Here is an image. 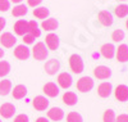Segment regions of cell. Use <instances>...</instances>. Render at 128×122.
Masks as SVG:
<instances>
[{"label":"cell","instance_id":"obj_22","mask_svg":"<svg viewBox=\"0 0 128 122\" xmlns=\"http://www.w3.org/2000/svg\"><path fill=\"white\" fill-rule=\"evenodd\" d=\"M27 94V89L24 85H17L14 89H13V96L14 99H22L24 98Z\"/></svg>","mask_w":128,"mask_h":122},{"label":"cell","instance_id":"obj_30","mask_svg":"<svg viewBox=\"0 0 128 122\" xmlns=\"http://www.w3.org/2000/svg\"><path fill=\"white\" fill-rule=\"evenodd\" d=\"M104 122H115V114L113 109H108L104 113Z\"/></svg>","mask_w":128,"mask_h":122},{"label":"cell","instance_id":"obj_26","mask_svg":"<svg viewBox=\"0 0 128 122\" xmlns=\"http://www.w3.org/2000/svg\"><path fill=\"white\" fill-rule=\"evenodd\" d=\"M34 16L36 18L44 19V18H46L49 16V9L48 8H44V7H42V8H37V9L34 10Z\"/></svg>","mask_w":128,"mask_h":122},{"label":"cell","instance_id":"obj_1","mask_svg":"<svg viewBox=\"0 0 128 122\" xmlns=\"http://www.w3.org/2000/svg\"><path fill=\"white\" fill-rule=\"evenodd\" d=\"M32 54H34L35 59H37V60H44V59H46L49 51H48V49H46V46H45L44 42H37L36 45L34 46V49H32Z\"/></svg>","mask_w":128,"mask_h":122},{"label":"cell","instance_id":"obj_16","mask_svg":"<svg viewBox=\"0 0 128 122\" xmlns=\"http://www.w3.org/2000/svg\"><path fill=\"white\" fill-rule=\"evenodd\" d=\"M45 40H46V45L49 46V49H51V50L58 49V46H59V37L55 34H49Z\"/></svg>","mask_w":128,"mask_h":122},{"label":"cell","instance_id":"obj_11","mask_svg":"<svg viewBox=\"0 0 128 122\" xmlns=\"http://www.w3.org/2000/svg\"><path fill=\"white\" fill-rule=\"evenodd\" d=\"M14 55H16V58H18L20 60H24L30 57V49L26 45H18L14 50Z\"/></svg>","mask_w":128,"mask_h":122},{"label":"cell","instance_id":"obj_15","mask_svg":"<svg viewBox=\"0 0 128 122\" xmlns=\"http://www.w3.org/2000/svg\"><path fill=\"white\" fill-rule=\"evenodd\" d=\"M34 107L37 110H45L49 107V100L45 96H36L34 99Z\"/></svg>","mask_w":128,"mask_h":122},{"label":"cell","instance_id":"obj_25","mask_svg":"<svg viewBox=\"0 0 128 122\" xmlns=\"http://www.w3.org/2000/svg\"><path fill=\"white\" fill-rule=\"evenodd\" d=\"M28 32H30V35H32L34 37H40L41 31L38 30V25L36 23L35 21L28 22Z\"/></svg>","mask_w":128,"mask_h":122},{"label":"cell","instance_id":"obj_18","mask_svg":"<svg viewBox=\"0 0 128 122\" xmlns=\"http://www.w3.org/2000/svg\"><path fill=\"white\" fill-rule=\"evenodd\" d=\"M116 58H118V60L122 62V63L128 60V45L122 44V45L118 48V51H116Z\"/></svg>","mask_w":128,"mask_h":122},{"label":"cell","instance_id":"obj_24","mask_svg":"<svg viewBox=\"0 0 128 122\" xmlns=\"http://www.w3.org/2000/svg\"><path fill=\"white\" fill-rule=\"evenodd\" d=\"M27 12H28L27 7H26V5H23V4H19V5H17V7H14V8H13L12 14H13L14 17H23V16H26V14H27Z\"/></svg>","mask_w":128,"mask_h":122},{"label":"cell","instance_id":"obj_10","mask_svg":"<svg viewBox=\"0 0 128 122\" xmlns=\"http://www.w3.org/2000/svg\"><path fill=\"white\" fill-rule=\"evenodd\" d=\"M58 84H59V86L63 87V89L70 87V85H72V76H70L69 73H67V72L60 73L59 77H58Z\"/></svg>","mask_w":128,"mask_h":122},{"label":"cell","instance_id":"obj_12","mask_svg":"<svg viewBox=\"0 0 128 122\" xmlns=\"http://www.w3.org/2000/svg\"><path fill=\"white\" fill-rule=\"evenodd\" d=\"M44 93H45L48 96H50V98H55V96H58V94H59V87H58L56 84H54V82H48V84L44 86Z\"/></svg>","mask_w":128,"mask_h":122},{"label":"cell","instance_id":"obj_42","mask_svg":"<svg viewBox=\"0 0 128 122\" xmlns=\"http://www.w3.org/2000/svg\"><path fill=\"white\" fill-rule=\"evenodd\" d=\"M0 122H2V121H0Z\"/></svg>","mask_w":128,"mask_h":122},{"label":"cell","instance_id":"obj_37","mask_svg":"<svg viewBox=\"0 0 128 122\" xmlns=\"http://www.w3.org/2000/svg\"><path fill=\"white\" fill-rule=\"evenodd\" d=\"M5 25H6V22H5V18L0 17V31H3V30H4Z\"/></svg>","mask_w":128,"mask_h":122},{"label":"cell","instance_id":"obj_29","mask_svg":"<svg viewBox=\"0 0 128 122\" xmlns=\"http://www.w3.org/2000/svg\"><path fill=\"white\" fill-rule=\"evenodd\" d=\"M67 121L68 122H82V116L77 112H70L67 116Z\"/></svg>","mask_w":128,"mask_h":122},{"label":"cell","instance_id":"obj_32","mask_svg":"<svg viewBox=\"0 0 128 122\" xmlns=\"http://www.w3.org/2000/svg\"><path fill=\"white\" fill-rule=\"evenodd\" d=\"M10 8L9 0H0V12H6Z\"/></svg>","mask_w":128,"mask_h":122},{"label":"cell","instance_id":"obj_35","mask_svg":"<svg viewBox=\"0 0 128 122\" xmlns=\"http://www.w3.org/2000/svg\"><path fill=\"white\" fill-rule=\"evenodd\" d=\"M115 122H128V114H120L115 118Z\"/></svg>","mask_w":128,"mask_h":122},{"label":"cell","instance_id":"obj_8","mask_svg":"<svg viewBox=\"0 0 128 122\" xmlns=\"http://www.w3.org/2000/svg\"><path fill=\"white\" fill-rule=\"evenodd\" d=\"M59 68H60V62L56 59H50L45 64V71L49 75H55L59 71Z\"/></svg>","mask_w":128,"mask_h":122},{"label":"cell","instance_id":"obj_34","mask_svg":"<svg viewBox=\"0 0 128 122\" xmlns=\"http://www.w3.org/2000/svg\"><path fill=\"white\" fill-rule=\"evenodd\" d=\"M14 122H28V117L26 114H19L16 117Z\"/></svg>","mask_w":128,"mask_h":122},{"label":"cell","instance_id":"obj_36","mask_svg":"<svg viewBox=\"0 0 128 122\" xmlns=\"http://www.w3.org/2000/svg\"><path fill=\"white\" fill-rule=\"evenodd\" d=\"M42 0H27V3L30 7H37L38 4H41Z\"/></svg>","mask_w":128,"mask_h":122},{"label":"cell","instance_id":"obj_39","mask_svg":"<svg viewBox=\"0 0 128 122\" xmlns=\"http://www.w3.org/2000/svg\"><path fill=\"white\" fill-rule=\"evenodd\" d=\"M3 57H4V50H3L2 48H0V59H2Z\"/></svg>","mask_w":128,"mask_h":122},{"label":"cell","instance_id":"obj_9","mask_svg":"<svg viewBox=\"0 0 128 122\" xmlns=\"http://www.w3.org/2000/svg\"><path fill=\"white\" fill-rule=\"evenodd\" d=\"M115 98L119 102H126L128 100V86L126 85H119L115 89Z\"/></svg>","mask_w":128,"mask_h":122},{"label":"cell","instance_id":"obj_40","mask_svg":"<svg viewBox=\"0 0 128 122\" xmlns=\"http://www.w3.org/2000/svg\"><path fill=\"white\" fill-rule=\"evenodd\" d=\"M12 2H13V3H20L22 0H12Z\"/></svg>","mask_w":128,"mask_h":122},{"label":"cell","instance_id":"obj_38","mask_svg":"<svg viewBox=\"0 0 128 122\" xmlns=\"http://www.w3.org/2000/svg\"><path fill=\"white\" fill-rule=\"evenodd\" d=\"M36 122H49V121H48L45 117H40V118H37V119H36Z\"/></svg>","mask_w":128,"mask_h":122},{"label":"cell","instance_id":"obj_41","mask_svg":"<svg viewBox=\"0 0 128 122\" xmlns=\"http://www.w3.org/2000/svg\"><path fill=\"white\" fill-rule=\"evenodd\" d=\"M126 26H127V28H128V19H127V22H126Z\"/></svg>","mask_w":128,"mask_h":122},{"label":"cell","instance_id":"obj_7","mask_svg":"<svg viewBox=\"0 0 128 122\" xmlns=\"http://www.w3.org/2000/svg\"><path fill=\"white\" fill-rule=\"evenodd\" d=\"M16 113V107L10 103H5L0 107V116L4 118H10Z\"/></svg>","mask_w":128,"mask_h":122},{"label":"cell","instance_id":"obj_28","mask_svg":"<svg viewBox=\"0 0 128 122\" xmlns=\"http://www.w3.org/2000/svg\"><path fill=\"white\" fill-rule=\"evenodd\" d=\"M10 72V64L5 60L0 62V77H4Z\"/></svg>","mask_w":128,"mask_h":122},{"label":"cell","instance_id":"obj_17","mask_svg":"<svg viewBox=\"0 0 128 122\" xmlns=\"http://www.w3.org/2000/svg\"><path fill=\"white\" fill-rule=\"evenodd\" d=\"M98 94L101 98H108L112 94V84L109 82H102L99 87H98Z\"/></svg>","mask_w":128,"mask_h":122},{"label":"cell","instance_id":"obj_19","mask_svg":"<svg viewBox=\"0 0 128 122\" xmlns=\"http://www.w3.org/2000/svg\"><path fill=\"white\" fill-rule=\"evenodd\" d=\"M48 117L50 118V119H52V121H60V119H63V117H64V113H63V110L60 109V108H51L49 112H48Z\"/></svg>","mask_w":128,"mask_h":122},{"label":"cell","instance_id":"obj_6","mask_svg":"<svg viewBox=\"0 0 128 122\" xmlns=\"http://www.w3.org/2000/svg\"><path fill=\"white\" fill-rule=\"evenodd\" d=\"M14 32L19 36H24L28 32V22H26L24 19L17 21L14 25Z\"/></svg>","mask_w":128,"mask_h":122},{"label":"cell","instance_id":"obj_33","mask_svg":"<svg viewBox=\"0 0 128 122\" xmlns=\"http://www.w3.org/2000/svg\"><path fill=\"white\" fill-rule=\"evenodd\" d=\"M34 40H35V37L32 36V35H30V34H26V35L23 36L24 44H32V42H34Z\"/></svg>","mask_w":128,"mask_h":122},{"label":"cell","instance_id":"obj_2","mask_svg":"<svg viewBox=\"0 0 128 122\" xmlns=\"http://www.w3.org/2000/svg\"><path fill=\"white\" fill-rule=\"evenodd\" d=\"M92 87H94V81L91 77H87V76L81 77L77 82V89L82 93H87V91L92 90Z\"/></svg>","mask_w":128,"mask_h":122},{"label":"cell","instance_id":"obj_14","mask_svg":"<svg viewBox=\"0 0 128 122\" xmlns=\"http://www.w3.org/2000/svg\"><path fill=\"white\" fill-rule=\"evenodd\" d=\"M101 54L102 57L106 58V59H112L115 54V48L113 44H104L101 46Z\"/></svg>","mask_w":128,"mask_h":122},{"label":"cell","instance_id":"obj_4","mask_svg":"<svg viewBox=\"0 0 128 122\" xmlns=\"http://www.w3.org/2000/svg\"><path fill=\"white\" fill-rule=\"evenodd\" d=\"M16 36L13 34H10V32H5V34H3L2 36H0V42H2V45L5 46V48H12L16 45Z\"/></svg>","mask_w":128,"mask_h":122},{"label":"cell","instance_id":"obj_13","mask_svg":"<svg viewBox=\"0 0 128 122\" xmlns=\"http://www.w3.org/2000/svg\"><path fill=\"white\" fill-rule=\"evenodd\" d=\"M99 22L102 26H112L113 23V16L112 13H109L108 10H102V12L99 13Z\"/></svg>","mask_w":128,"mask_h":122},{"label":"cell","instance_id":"obj_20","mask_svg":"<svg viewBox=\"0 0 128 122\" xmlns=\"http://www.w3.org/2000/svg\"><path fill=\"white\" fill-rule=\"evenodd\" d=\"M41 26H42V28L46 30V31H54V30L58 28L59 22H58L56 19H54V18H49V19H46V21L42 22Z\"/></svg>","mask_w":128,"mask_h":122},{"label":"cell","instance_id":"obj_23","mask_svg":"<svg viewBox=\"0 0 128 122\" xmlns=\"http://www.w3.org/2000/svg\"><path fill=\"white\" fill-rule=\"evenodd\" d=\"M10 89H12V82L9 80L0 81V95L2 96H6L10 93Z\"/></svg>","mask_w":128,"mask_h":122},{"label":"cell","instance_id":"obj_21","mask_svg":"<svg viewBox=\"0 0 128 122\" xmlns=\"http://www.w3.org/2000/svg\"><path fill=\"white\" fill-rule=\"evenodd\" d=\"M63 102L66 103L67 105H74L77 102H78V98L77 95L72 93V91H67L66 94L63 95Z\"/></svg>","mask_w":128,"mask_h":122},{"label":"cell","instance_id":"obj_31","mask_svg":"<svg viewBox=\"0 0 128 122\" xmlns=\"http://www.w3.org/2000/svg\"><path fill=\"white\" fill-rule=\"evenodd\" d=\"M112 39H113V41H115V42L122 41V40L124 39V32H123L122 30H115V31L113 32V35H112Z\"/></svg>","mask_w":128,"mask_h":122},{"label":"cell","instance_id":"obj_5","mask_svg":"<svg viewBox=\"0 0 128 122\" xmlns=\"http://www.w3.org/2000/svg\"><path fill=\"white\" fill-rule=\"evenodd\" d=\"M94 73H95V76L98 77V79L106 80V79H109V77L112 76V70L108 68L106 66H99V67L95 68Z\"/></svg>","mask_w":128,"mask_h":122},{"label":"cell","instance_id":"obj_3","mask_svg":"<svg viewBox=\"0 0 128 122\" xmlns=\"http://www.w3.org/2000/svg\"><path fill=\"white\" fill-rule=\"evenodd\" d=\"M69 66H70V70L74 73H81L83 71V62H82L81 57L77 54H73L69 58Z\"/></svg>","mask_w":128,"mask_h":122},{"label":"cell","instance_id":"obj_27","mask_svg":"<svg viewBox=\"0 0 128 122\" xmlns=\"http://www.w3.org/2000/svg\"><path fill=\"white\" fill-rule=\"evenodd\" d=\"M115 14L118 16L119 18H123L128 14V5L126 4H122V5H118L115 8Z\"/></svg>","mask_w":128,"mask_h":122}]
</instances>
